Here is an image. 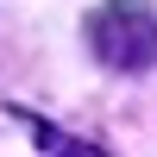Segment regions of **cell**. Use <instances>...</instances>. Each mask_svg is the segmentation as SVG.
Here are the masks:
<instances>
[{"mask_svg": "<svg viewBox=\"0 0 157 157\" xmlns=\"http://www.w3.org/2000/svg\"><path fill=\"white\" fill-rule=\"evenodd\" d=\"M88 50L107 69H120V75L151 69L157 63V6H145V0H107L88 19Z\"/></svg>", "mask_w": 157, "mask_h": 157, "instance_id": "6da1fadb", "label": "cell"}, {"mask_svg": "<svg viewBox=\"0 0 157 157\" xmlns=\"http://www.w3.org/2000/svg\"><path fill=\"white\" fill-rule=\"evenodd\" d=\"M0 157H107L88 138H69L63 126L38 120L25 107H0Z\"/></svg>", "mask_w": 157, "mask_h": 157, "instance_id": "7a4b0ae2", "label": "cell"}]
</instances>
